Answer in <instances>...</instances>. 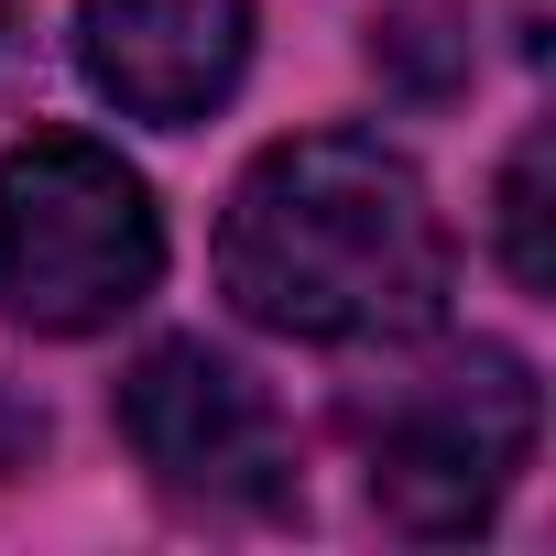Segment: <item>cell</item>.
<instances>
[{"label": "cell", "instance_id": "6da1fadb", "mask_svg": "<svg viewBox=\"0 0 556 556\" xmlns=\"http://www.w3.org/2000/svg\"><path fill=\"white\" fill-rule=\"evenodd\" d=\"M218 295L306 350H404L447 317V218L393 142L295 131L229 186Z\"/></svg>", "mask_w": 556, "mask_h": 556}, {"label": "cell", "instance_id": "7a4b0ae2", "mask_svg": "<svg viewBox=\"0 0 556 556\" xmlns=\"http://www.w3.org/2000/svg\"><path fill=\"white\" fill-rule=\"evenodd\" d=\"M164 285V218L153 186L88 142L34 131L0 153V317L34 339H99Z\"/></svg>", "mask_w": 556, "mask_h": 556}, {"label": "cell", "instance_id": "3957f363", "mask_svg": "<svg viewBox=\"0 0 556 556\" xmlns=\"http://www.w3.org/2000/svg\"><path fill=\"white\" fill-rule=\"evenodd\" d=\"M350 426L371 458V513L393 534H480L502 491L523 480L545 404L502 339H469V350H426L393 382H371Z\"/></svg>", "mask_w": 556, "mask_h": 556}, {"label": "cell", "instance_id": "277c9868", "mask_svg": "<svg viewBox=\"0 0 556 556\" xmlns=\"http://www.w3.org/2000/svg\"><path fill=\"white\" fill-rule=\"evenodd\" d=\"M121 437L153 469V491L186 502V513H285L295 502L285 415H273V393L229 350H207V339H164V350L131 361Z\"/></svg>", "mask_w": 556, "mask_h": 556}, {"label": "cell", "instance_id": "5b68a950", "mask_svg": "<svg viewBox=\"0 0 556 556\" xmlns=\"http://www.w3.org/2000/svg\"><path fill=\"white\" fill-rule=\"evenodd\" d=\"M77 66L121 121L186 131L251 66V0H77Z\"/></svg>", "mask_w": 556, "mask_h": 556}, {"label": "cell", "instance_id": "8992f818", "mask_svg": "<svg viewBox=\"0 0 556 556\" xmlns=\"http://www.w3.org/2000/svg\"><path fill=\"white\" fill-rule=\"evenodd\" d=\"M371 66L404 88V99H447L469 77V12H447V0H415V12L371 23Z\"/></svg>", "mask_w": 556, "mask_h": 556}, {"label": "cell", "instance_id": "52a82bcc", "mask_svg": "<svg viewBox=\"0 0 556 556\" xmlns=\"http://www.w3.org/2000/svg\"><path fill=\"white\" fill-rule=\"evenodd\" d=\"M545 164H556V142H545V121L502 153V262H513V285H556V240H545Z\"/></svg>", "mask_w": 556, "mask_h": 556}]
</instances>
